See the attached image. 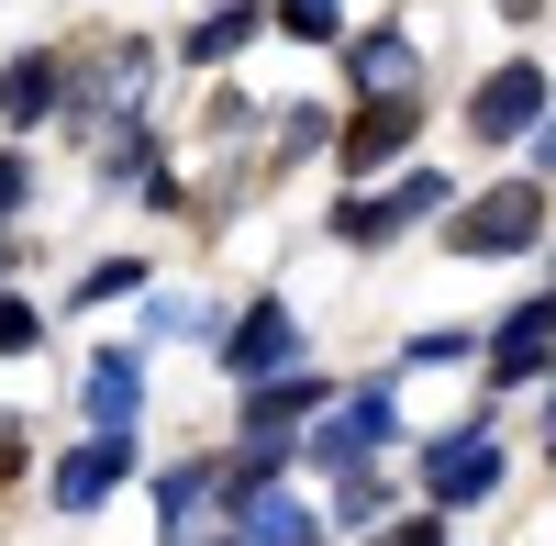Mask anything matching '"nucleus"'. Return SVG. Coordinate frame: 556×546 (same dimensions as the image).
I'll list each match as a JSON object with an SVG mask.
<instances>
[{
	"mask_svg": "<svg viewBox=\"0 0 556 546\" xmlns=\"http://www.w3.org/2000/svg\"><path fill=\"white\" fill-rule=\"evenodd\" d=\"M379 546H445V524H390Z\"/></svg>",
	"mask_w": 556,
	"mask_h": 546,
	"instance_id": "aec40b11",
	"label": "nucleus"
},
{
	"mask_svg": "<svg viewBox=\"0 0 556 546\" xmlns=\"http://www.w3.org/2000/svg\"><path fill=\"white\" fill-rule=\"evenodd\" d=\"M534 146H545V157H556V123H545V134H534Z\"/></svg>",
	"mask_w": 556,
	"mask_h": 546,
	"instance_id": "4be33fe9",
	"label": "nucleus"
},
{
	"mask_svg": "<svg viewBox=\"0 0 556 546\" xmlns=\"http://www.w3.org/2000/svg\"><path fill=\"white\" fill-rule=\"evenodd\" d=\"M401 67H412V34H367V45H356V78H367V89H390Z\"/></svg>",
	"mask_w": 556,
	"mask_h": 546,
	"instance_id": "4468645a",
	"label": "nucleus"
},
{
	"mask_svg": "<svg viewBox=\"0 0 556 546\" xmlns=\"http://www.w3.org/2000/svg\"><path fill=\"white\" fill-rule=\"evenodd\" d=\"M545 78L534 67H501L490 89H479V101H468V123H479V146H513V134H545Z\"/></svg>",
	"mask_w": 556,
	"mask_h": 546,
	"instance_id": "20e7f679",
	"label": "nucleus"
},
{
	"mask_svg": "<svg viewBox=\"0 0 556 546\" xmlns=\"http://www.w3.org/2000/svg\"><path fill=\"white\" fill-rule=\"evenodd\" d=\"M223 369H235V380H290L301 369V324H290V312H278V301H256L245 312V324H235V346H223Z\"/></svg>",
	"mask_w": 556,
	"mask_h": 546,
	"instance_id": "f03ea898",
	"label": "nucleus"
},
{
	"mask_svg": "<svg viewBox=\"0 0 556 546\" xmlns=\"http://www.w3.org/2000/svg\"><path fill=\"white\" fill-rule=\"evenodd\" d=\"M34 335H45V324H34V301H0V357H23Z\"/></svg>",
	"mask_w": 556,
	"mask_h": 546,
	"instance_id": "6ab92c4d",
	"label": "nucleus"
},
{
	"mask_svg": "<svg viewBox=\"0 0 556 546\" xmlns=\"http://www.w3.org/2000/svg\"><path fill=\"white\" fill-rule=\"evenodd\" d=\"M134 401H146V357H101V369H89V413H101V435L134 424Z\"/></svg>",
	"mask_w": 556,
	"mask_h": 546,
	"instance_id": "f8f14e48",
	"label": "nucleus"
},
{
	"mask_svg": "<svg viewBox=\"0 0 556 546\" xmlns=\"http://www.w3.org/2000/svg\"><path fill=\"white\" fill-rule=\"evenodd\" d=\"M412 123H424V101H367V112H356V134H345V167L401 157V146H412Z\"/></svg>",
	"mask_w": 556,
	"mask_h": 546,
	"instance_id": "9b49d317",
	"label": "nucleus"
},
{
	"mask_svg": "<svg viewBox=\"0 0 556 546\" xmlns=\"http://www.w3.org/2000/svg\"><path fill=\"white\" fill-rule=\"evenodd\" d=\"M312 401H323V369H290V380H267V390H256V413H245V435L267 446V458H290V424L312 413Z\"/></svg>",
	"mask_w": 556,
	"mask_h": 546,
	"instance_id": "0eeeda50",
	"label": "nucleus"
},
{
	"mask_svg": "<svg viewBox=\"0 0 556 546\" xmlns=\"http://www.w3.org/2000/svg\"><path fill=\"white\" fill-rule=\"evenodd\" d=\"M56 101H67V67L56 57H12V67H0V123H45Z\"/></svg>",
	"mask_w": 556,
	"mask_h": 546,
	"instance_id": "9d476101",
	"label": "nucleus"
},
{
	"mask_svg": "<svg viewBox=\"0 0 556 546\" xmlns=\"http://www.w3.org/2000/svg\"><path fill=\"white\" fill-rule=\"evenodd\" d=\"M245 34H256V12H223V23H201V34H190V57H235Z\"/></svg>",
	"mask_w": 556,
	"mask_h": 546,
	"instance_id": "f3484780",
	"label": "nucleus"
},
{
	"mask_svg": "<svg viewBox=\"0 0 556 546\" xmlns=\"http://www.w3.org/2000/svg\"><path fill=\"white\" fill-rule=\"evenodd\" d=\"M245 546H312V524L278 502V491H256V502H245Z\"/></svg>",
	"mask_w": 556,
	"mask_h": 546,
	"instance_id": "ddd939ff",
	"label": "nucleus"
},
{
	"mask_svg": "<svg viewBox=\"0 0 556 546\" xmlns=\"http://www.w3.org/2000/svg\"><path fill=\"white\" fill-rule=\"evenodd\" d=\"M545 357H556V290H545V301H523L513 324L490 335V380H534Z\"/></svg>",
	"mask_w": 556,
	"mask_h": 546,
	"instance_id": "423d86ee",
	"label": "nucleus"
},
{
	"mask_svg": "<svg viewBox=\"0 0 556 546\" xmlns=\"http://www.w3.org/2000/svg\"><path fill=\"white\" fill-rule=\"evenodd\" d=\"M379 446H390V390H356L345 413L323 424V446H312V458H334V469H356V458H379Z\"/></svg>",
	"mask_w": 556,
	"mask_h": 546,
	"instance_id": "6e6552de",
	"label": "nucleus"
},
{
	"mask_svg": "<svg viewBox=\"0 0 556 546\" xmlns=\"http://www.w3.org/2000/svg\"><path fill=\"white\" fill-rule=\"evenodd\" d=\"M123 469H134V446H123V435H89L78 458L56 469V513H89V502H101V491H112Z\"/></svg>",
	"mask_w": 556,
	"mask_h": 546,
	"instance_id": "1a4fd4ad",
	"label": "nucleus"
},
{
	"mask_svg": "<svg viewBox=\"0 0 556 546\" xmlns=\"http://www.w3.org/2000/svg\"><path fill=\"white\" fill-rule=\"evenodd\" d=\"M278 23H290V34H312V45H323V34L345 23V0H278Z\"/></svg>",
	"mask_w": 556,
	"mask_h": 546,
	"instance_id": "2eb2a0df",
	"label": "nucleus"
},
{
	"mask_svg": "<svg viewBox=\"0 0 556 546\" xmlns=\"http://www.w3.org/2000/svg\"><path fill=\"white\" fill-rule=\"evenodd\" d=\"M23 201V157H0V212H12Z\"/></svg>",
	"mask_w": 556,
	"mask_h": 546,
	"instance_id": "412c9836",
	"label": "nucleus"
},
{
	"mask_svg": "<svg viewBox=\"0 0 556 546\" xmlns=\"http://www.w3.org/2000/svg\"><path fill=\"white\" fill-rule=\"evenodd\" d=\"M123 290H146V268H134V257H112V268H89V280H78V301H123Z\"/></svg>",
	"mask_w": 556,
	"mask_h": 546,
	"instance_id": "dca6fc26",
	"label": "nucleus"
},
{
	"mask_svg": "<svg viewBox=\"0 0 556 546\" xmlns=\"http://www.w3.org/2000/svg\"><path fill=\"white\" fill-rule=\"evenodd\" d=\"M424 491L434 502H479V491H501V446L468 424V435H445L434 458H424Z\"/></svg>",
	"mask_w": 556,
	"mask_h": 546,
	"instance_id": "39448f33",
	"label": "nucleus"
},
{
	"mask_svg": "<svg viewBox=\"0 0 556 546\" xmlns=\"http://www.w3.org/2000/svg\"><path fill=\"white\" fill-rule=\"evenodd\" d=\"M424 212H445V178L412 167V178H390L379 201H345V246H390L401 223H424Z\"/></svg>",
	"mask_w": 556,
	"mask_h": 546,
	"instance_id": "7ed1b4c3",
	"label": "nucleus"
},
{
	"mask_svg": "<svg viewBox=\"0 0 556 546\" xmlns=\"http://www.w3.org/2000/svg\"><path fill=\"white\" fill-rule=\"evenodd\" d=\"M545 235V190H490V201H468V212H445V246L456 257H513V246H534Z\"/></svg>",
	"mask_w": 556,
	"mask_h": 546,
	"instance_id": "f257e3e1",
	"label": "nucleus"
},
{
	"mask_svg": "<svg viewBox=\"0 0 556 546\" xmlns=\"http://www.w3.org/2000/svg\"><path fill=\"white\" fill-rule=\"evenodd\" d=\"M201 491H212V469H167V491H156V502H167V524H190V502H201Z\"/></svg>",
	"mask_w": 556,
	"mask_h": 546,
	"instance_id": "a211bd4d",
	"label": "nucleus"
}]
</instances>
